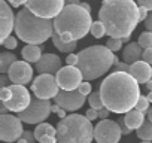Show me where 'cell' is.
Listing matches in <instances>:
<instances>
[{"instance_id": "6da1fadb", "label": "cell", "mask_w": 152, "mask_h": 143, "mask_svg": "<svg viewBox=\"0 0 152 143\" xmlns=\"http://www.w3.org/2000/svg\"><path fill=\"white\" fill-rule=\"evenodd\" d=\"M102 100L113 113H128L140 98L139 84L130 73H110L100 85Z\"/></svg>"}, {"instance_id": "7a4b0ae2", "label": "cell", "mask_w": 152, "mask_h": 143, "mask_svg": "<svg viewBox=\"0 0 152 143\" xmlns=\"http://www.w3.org/2000/svg\"><path fill=\"white\" fill-rule=\"evenodd\" d=\"M99 21L106 27V34L113 39L130 37L139 23V6L133 0H104Z\"/></svg>"}, {"instance_id": "3957f363", "label": "cell", "mask_w": 152, "mask_h": 143, "mask_svg": "<svg viewBox=\"0 0 152 143\" xmlns=\"http://www.w3.org/2000/svg\"><path fill=\"white\" fill-rule=\"evenodd\" d=\"M91 12L79 5L66 2L61 14L54 20V31L66 42H78L91 31Z\"/></svg>"}, {"instance_id": "277c9868", "label": "cell", "mask_w": 152, "mask_h": 143, "mask_svg": "<svg viewBox=\"0 0 152 143\" xmlns=\"http://www.w3.org/2000/svg\"><path fill=\"white\" fill-rule=\"evenodd\" d=\"M15 33L27 45L40 46L54 34V20H43L30 12L26 6L17 14Z\"/></svg>"}, {"instance_id": "5b68a950", "label": "cell", "mask_w": 152, "mask_h": 143, "mask_svg": "<svg viewBox=\"0 0 152 143\" xmlns=\"http://www.w3.org/2000/svg\"><path fill=\"white\" fill-rule=\"evenodd\" d=\"M115 64V54L104 45H93L78 54V67L85 82L97 79L107 73Z\"/></svg>"}, {"instance_id": "8992f818", "label": "cell", "mask_w": 152, "mask_h": 143, "mask_svg": "<svg viewBox=\"0 0 152 143\" xmlns=\"http://www.w3.org/2000/svg\"><path fill=\"white\" fill-rule=\"evenodd\" d=\"M93 139L94 127L84 115L72 113L57 124L58 143H91Z\"/></svg>"}, {"instance_id": "52a82bcc", "label": "cell", "mask_w": 152, "mask_h": 143, "mask_svg": "<svg viewBox=\"0 0 152 143\" xmlns=\"http://www.w3.org/2000/svg\"><path fill=\"white\" fill-rule=\"evenodd\" d=\"M30 12L43 20H55L66 6L63 0H27L24 5Z\"/></svg>"}, {"instance_id": "ba28073f", "label": "cell", "mask_w": 152, "mask_h": 143, "mask_svg": "<svg viewBox=\"0 0 152 143\" xmlns=\"http://www.w3.org/2000/svg\"><path fill=\"white\" fill-rule=\"evenodd\" d=\"M52 112V104L49 100H40V98H31L30 106L18 113V118L27 124H43V121L48 119V116Z\"/></svg>"}, {"instance_id": "9c48e42d", "label": "cell", "mask_w": 152, "mask_h": 143, "mask_svg": "<svg viewBox=\"0 0 152 143\" xmlns=\"http://www.w3.org/2000/svg\"><path fill=\"white\" fill-rule=\"evenodd\" d=\"M31 91L34 93L36 98L49 100V98H55L61 90L54 75H39L31 82Z\"/></svg>"}, {"instance_id": "30bf717a", "label": "cell", "mask_w": 152, "mask_h": 143, "mask_svg": "<svg viewBox=\"0 0 152 143\" xmlns=\"http://www.w3.org/2000/svg\"><path fill=\"white\" fill-rule=\"evenodd\" d=\"M24 130L23 122L18 116L14 115H2L0 116V140L5 143L18 142L23 139Z\"/></svg>"}, {"instance_id": "8fae6325", "label": "cell", "mask_w": 152, "mask_h": 143, "mask_svg": "<svg viewBox=\"0 0 152 143\" xmlns=\"http://www.w3.org/2000/svg\"><path fill=\"white\" fill-rule=\"evenodd\" d=\"M122 136V130L118 121L103 119L94 128V139L97 143H118Z\"/></svg>"}, {"instance_id": "7c38bea8", "label": "cell", "mask_w": 152, "mask_h": 143, "mask_svg": "<svg viewBox=\"0 0 152 143\" xmlns=\"http://www.w3.org/2000/svg\"><path fill=\"white\" fill-rule=\"evenodd\" d=\"M55 78L60 85V90H63V91H78V88L84 82L82 72L78 67H73V66L63 67L55 75Z\"/></svg>"}, {"instance_id": "4fadbf2b", "label": "cell", "mask_w": 152, "mask_h": 143, "mask_svg": "<svg viewBox=\"0 0 152 143\" xmlns=\"http://www.w3.org/2000/svg\"><path fill=\"white\" fill-rule=\"evenodd\" d=\"M11 91H12V98L3 104L12 112H17V113L24 112L31 103L28 90L23 85H11Z\"/></svg>"}, {"instance_id": "5bb4252c", "label": "cell", "mask_w": 152, "mask_h": 143, "mask_svg": "<svg viewBox=\"0 0 152 143\" xmlns=\"http://www.w3.org/2000/svg\"><path fill=\"white\" fill-rule=\"evenodd\" d=\"M55 100V104H58L61 109H64L66 112L70 110H78L84 106L85 103V96H82L79 91H60L58 96L54 98Z\"/></svg>"}, {"instance_id": "9a60e30c", "label": "cell", "mask_w": 152, "mask_h": 143, "mask_svg": "<svg viewBox=\"0 0 152 143\" xmlns=\"http://www.w3.org/2000/svg\"><path fill=\"white\" fill-rule=\"evenodd\" d=\"M8 76L14 85H27L33 78V69L27 61H17L8 72Z\"/></svg>"}, {"instance_id": "2e32d148", "label": "cell", "mask_w": 152, "mask_h": 143, "mask_svg": "<svg viewBox=\"0 0 152 143\" xmlns=\"http://www.w3.org/2000/svg\"><path fill=\"white\" fill-rule=\"evenodd\" d=\"M15 20L17 17L12 14V8L8 5V2L2 0L0 2V39L2 42L11 36L12 28H15Z\"/></svg>"}, {"instance_id": "e0dca14e", "label": "cell", "mask_w": 152, "mask_h": 143, "mask_svg": "<svg viewBox=\"0 0 152 143\" xmlns=\"http://www.w3.org/2000/svg\"><path fill=\"white\" fill-rule=\"evenodd\" d=\"M61 60L55 54H43L42 58L36 63V70L40 75H57L61 70Z\"/></svg>"}, {"instance_id": "ac0fdd59", "label": "cell", "mask_w": 152, "mask_h": 143, "mask_svg": "<svg viewBox=\"0 0 152 143\" xmlns=\"http://www.w3.org/2000/svg\"><path fill=\"white\" fill-rule=\"evenodd\" d=\"M130 75L133 76V79L137 84H148L149 81H152V66L145 63L143 60L131 64L130 67Z\"/></svg>"}, {"instance_id": "d6986e66", "label": "cell", "mask_w": 152, "mask_h": 143, "mask_svg": "<svg viewBox=\"0 0 152 143\" xmlns=\"http://www.w3.org/2000/svg\"><path fill=\"white\" fill-rule=\"evenodd\" d=\"M34 137L39 143H58L57 140V128L52 125L43 122L36 127L34 130Z\"/></svg>"}, {"instance_id": "ffe728a7", "label": "cell", "mask_w": 152, "mask_h": 143, "mask_svg": "<svg viewBox=\"0 0 152 143\" xmlns=\"http://www.w3.org/2000/svg\"><path fill=\"white\" fill-rule=\"evenodd\" d=\"M142 57H143V49H142V46L137 42L128 43L124 48V51H122V60H124V63H127L130 66L137 63V61H140Z\"/></svg>"}, {"instance_id": "44dd1931", "label": "cell", "mask_w": 152, "mask_h": 143, "mask_svg": "<svg viewBox=\"0 0 152 143\" xmlns=\"http://www.w3.org/2000/svg\"><path fill=\"white\" fill-rule=\"evenodd\" d=\"M124 122H125V125H127L130 130H136V131H137V130L145 124V113H142V112L133 109V110H130L128 113L124 115Z\"/></svg>"}, {"instance_id": "7402d4cb", "label": "cell", "mask_w": 152, "mask_h": 143, "mask_svg": "<svg viewBox=\"0 0 152 143\" xmlns=\"http://www.w3.org/2000/svg\"><path fill=\"white\" fill-rule=\"evenodd\" d=\"M42 46H37V45H26L21 51V55L24 57V61L27 63H37L40 58H42Z\"/></svg>"}, {"instance_id": "603a6c76", "label": "cell", "mask_w": 152, "mask_h": 143, "mask_svg": "<svg viewBox=\"0 0 152 143\" xmlns=\"http://www.w3.org/2000/svg\"><path fill=\"white\" fill-rule=\"evenodd\" d=\"M52 43H54V46L60 51V52H67L69 55L70 54H73L72 51H75L76 49V46H78V42H72V43H66L55 31H54V34H52Z\"/></svg>"}, {"instance_id": "cb8c5ba5", "label": "cell", "mask_w": 152, "mask_h": 143, "mask_svg": "<svg viewBox=\"0 0 152 143\" xmlns=\"http://www.w3.org/2000/svg\"><path fill=\"white\" fill-rule=\"evenodd\" d=\"M17 55L14 52H8V51H3L0 54V72L5 75L9 72V69L12 67L14 63H17Z\"/></svg>"}, {"instance_id": "d4e9b609", "label": "cell", "mask_w": 152, "mask_h": 143, "mask_svg": "<svg viewBox=\"0 0 152 143\" xmlns=\"http://www.w3.org/2000/svg\"><path fill=\"white\" fill-rule=\"evenodd\" d=\"M137 137L142 142H152V122L145 121V124L137 130Z\"/></svg>"}, {"instance_id": "484cf974", "label": "cell", "mask_w": 152, "mask_h": 143, "mask_svg": "<svg viewBox=\"0 0 152 143\" xmlns=\"http://www.w3.org/2000/svg\"><path fill=\"white\" fill-rule=\"evenodd\" d=\"M88 101H90L91 109H94V110H100V109H103V107H104L103 100H102V94H100V91L93 93V94L88 97Z\"/></svg>"}, {"instance_id": "4316f807", "label": "cell", "mask_w": 152, "mask_h": 143, "mask_svg": "<svg viewBox=\"0 0 152 143\" xmlns=\"http://www.w3.org/2000/svg\"><path fill=\"white\" fill-rule=\"evenodd\" d=\"M137 43L142 46L143 51L151 49V48H152V33H151V31H143V33L139 36Z\"/></svg>"}, {"instance_id": "83f0119b", "label": "cell", "mask_w": 152, "mask_h": 143, "mask_svg": "<svg viewBox=\"0 0 152 143\" xmlns=\"http://www.w3.org/2000/svg\"><path fill=\"white\" fill-rule=\"evenodd\" d=\"M130 64H127V63H124V61H119L118 60V57L115 55V64H113V67H112V73H130Z\"/></svg>"}, {"instance_id": "f1b7e54d", "label": "cell", "mask_w": 152, "mask_h": 143, "mask_svg": "<svg viewBox=\"0 0 152 143\" xmlns=\"http://www.w3.org/2000/svg\"><path fill=\"white\" fill-rule=\"evenodd\" d=\"M96 39H100V37H103L104 34H106V27L100 23V21H94L93 23V26H91V31H90Z\"/></svg>"}, {"instance_id": "f546056e", "label": "cell", "mask_w": 152, "mask_h": 143, "mask_svg": "<svg viewBox=\"0 0 152 143\" xmlns=\"http://www.w3.org/2000/svg\"><path fill=\"white\" fill-rule=\"evenodd\" d=\"M134 109L142 112V113H148L149 112V100H148V97L146 96H140V98H139V101H137Z\"/></svg>"}, {"instance_id": "4dcf8cb0", "label": "cell", "mask_w": 152, "mask_h": 143, "mask_svg": "<svg viewBox=\"0 0 152 143\" xmlns=\"http://www.w3.org/2000/svg\"><path fill=\"white\" fill-rule=\"evenodd\" d=\"M106 46L115 54V52H118L122 48V39H113V37H110V39H107Z\"/></svg>"}, {"instance_id": "1f68e13d", "label": "cell", "mask_w": 152, "mask_h": 143, "mask_svg": "<svg viewBox=\"0 0 152 143\" xmlns=\"http://www.w3.org/2000/svg\"><path fill=\"white\" fill-rule=\"evenodd\" d=\"M12 98V91H11V87L9 88H2V91H0V100H2V103H6Z\"/></svg>"}, {"instance_id": "d6a6232c", "label": "cell", "mask_w": 152, "mask_h": 143, "mask_svg": "<svg viewBox=\"0 0 152 143\" xmlns=\"http://www.w3.org/2000/svg\"><path fill=\"white\" fill-rule=\"evenodd\" d=\"M78 91L82 94V96H91L93 91H91V84L90 82H82L81 87L78 88Z\"/></svg>"}, {"instance_id": "836d02e7", "label": "cell", "mask_w": 152, "mask_h": 143, "mask_svg": "<svg viewBox=\"0 0 152 143\" xmlns=\"http://www.w3.org/2000/svg\"><path fill=\"white\" fill-rule=\"evenodd\" d=\"M17 43H18V42H17V39H15L14 36H9L6 40L2 42V45H3L6 49H14V48H17Z\"/></svg>"}, {"instance_id": "e575fe53", "label": "cell", "mask_w": 152, "mask_h": 143, "mask_svg": "<svg viewBox=\"0 0 152 143\" xmlns=\"http://www.w3.org/2000/svg\"><path fill=\"white\" fill-rule=\"evenodd\" d=\"M66 63H67V66L76 67V64H78V54H70V55H67Z\"/></svg>"}, {"instance_id": "d590c367", "label": "cell", "mask_w": 152, "mask_h": 143, "mask_svg": "<svg viewBox=\"0 0 152 143\" xmlns=\"http://www.w3.org/2000/svg\"><path fill=\"white\" fill-rule=\"evenodd\" d=\"M0 85H2V88H9L12 85V82H11L8 75H2V76H0Z\"/></svg>"}, {"instance_id": "8d00e7d4", "label": "cell", "mask_w": 152, "mask_h": 143, "mask_svg": "<svg viewBox=\"0 0 152 143\" xmlns=\"http://www.w3.org/2000/svg\"><path fill=\"white\" fill-rule=\"evenodd\" d=\"M23 139H26V140H27V143H34V142H36L34 133H31V131H28V130H24Z\"/></svg>"}, {"instance_id": "74e56055", "label": "cell", "mask_w": 152, "mask_h": 143, "mask_svg": "<svg viewBox=\"0 0 152 143\" xmlns=\"http://www.w3.org/2000/svg\"><path fill=\"white\" fill-rule=\"evenodd\" d=\"M143 61L145 63H148V64H151L152 66V48L151 49H146V51H143Z\"/></svg>"}, {"instance_id": "f35d334b", "label": "cell", "mask_w": 152, "mask_h": 143, "mask_svg": "<svg viewBox=\"0 0 152 143\" xmlns=\"http://www.w3.org/2000/svg\"><path fill=\"white\" fill-rule=\"evenodd\" d=\"M137 3H139V6L145 8L146 11L152 12V0H140V2H137Z\"/></svg>"}, {"instance_id": "ab89813d", "label": "cell", "mask_w": 152, "mask_h": 143, "mask_svg": "<svg viewBox=\"0 0 152 143\" xmlns=\"http://www.w3.org/2000/svg\"><path fill=\"white\" fill-rule=\"evenodd\" d=\"M148 15H149V11H146L145 8H142V6H139V21H146V18H148Z\"/></svg>"}, {"instance_id": "60d3db41", "label": "cell", "mask_w": 152, "mask_h": 143, "mask_svg": "<svg viewBox=\"0 0 152 143\" xmlns=\"http://www.w3.org/2000/svg\"><path fill=\"white\" fill-rule=\"evenodd\" d=\"M85 116L90 119V121H94L96 118H99V110H94V109H90V110H87V113H85Z\"/></svg>"}, {"instance_id": "b9f144b4", "label": "cell", "mask_w": 152, "mask_h": 143, "mask_svg": "<svg viewBox=\"0 0 152 143\" xmlns=\"http://www.w3.org/2000/svg\"><path fill=\"white\" fill-rule=\"evenodd\" d=\"M109 113H110V110L109 109H106V107H103V109H100L99 110V118L103 121V119H109L107 116H109Z\"/></svg>"}, {"instance_id": "7bdbcfd3", "label": "cell", "mask_w": 152, "mask_h": 143, "mask_svg": "<svg viewBox=\"0 0 152 143\" xmlns=\"http://www.w3.org/2000/svg\"><path fill=\"white\" fill-rule=\"evenodd\" d=\"M118 124H119V127H121V130H122V134H130V128L125 125V122H124V118H121L119 121H118Z\"/></svg>"}, {"instance_id": "ee69618b", "label": "cell", "mask_w": 152, "mask_h": 143, "mask_svg": "<svg viewBox=\"0 0 152 143\" xmlns=\"http://www.w3.org/2000/svg\"><path fill=\"white\" fill-rule=\"evenodd\" d=\"M145 27L148 28V31L152 33V12H149V15H148L146 21H145Z\"/></svg>"}, {"instance_id": "f6af8a7d", "label": "cell", "mask_w": 152, "mask_h": 143, "mask_svg": "<svg viewBox=\"0 0 152 143\" xmlns=\"http://www.w3.org/2000/svg\"><path fill=\"white\" fill-rule=\"evenodd\" d=\"M21 5H26V2H23V0H12L11 2V8H20Z\"/></svg>"}, {"instance_id": "bcb514c9", "label": "cell", "mask_w": 152, "mask_h": 143, "mask_svg": "<svg viewBox=\"0 0 152 143\" xmlns=\"http://www.w3.org/2000/svg\"><path fill=\"white\" fill-rule=\"evenodd\" d=\"M8 110H9V109L2 103V107H0V113H2V115H8Z\"/></svg>"}, {"instance_id": "7dc6e473", "label": "cell", "mask_w": 152, "mask_h": 143, "mask_svg": "<svg viewBox=\"0 0 152 143\" xmlns=\"http://www.w3.org/2000/svg\"><path fill=\"white\" fill-rule=\"evenodd\" d=\"M60 110H61V107H60L58 104H54V106H52V112H54V113H57V115H58V113H60Z\"/></svg>"}, {"instance_id": "c3c4849f", "label": "cell", "mask_w": 152, "mask_h": 143, "mask_svg": "<svg viewBox=\"0 0 152 143\" xmlns=\"http://www.w3.org/2000/svg\"><path fill=\"white\" fill-rule=\"evenodd\" d=\"M58 116H60L61 119H64V118H67V115H66V110H64V109H61V110H60V113H58Z\"/></svg>"}, {"instance_id": "681fc988", "label": "cell", "mask_w": 152, "mask_h": 143, "mask_svg": "<svg viewBox=\"0 0 152 143\" xmlns=\"http://www.w3.org/2000/svg\"><path fill=\"white\" fill-rule=\"evenodd\" d=\"M146 90H148L149 93H152V81H149V82L146 84Z\"/></svg>"}, {"instance_id": "f907efd6", "label": "cell", "mask_w": 152, "mask_h": 143, "mask_svg": "<svg viewBox=\"0 0 152 143\" xmlns=\"http://www.w3.org/2000/svg\"><path fill=\"white\" fill-rule=\"evenodd\" d=\"M148 119H149V122H152V107H151L149 112H148Z\"/></svg>"}, {"instance_id": "816d5d0a", "label": "cell", "mask_w": 152, "mask_h": 143, "mask_svg": "<svg viewBox=\"0 0 152 143\" xmlns=\"http://www.w3.org/2000/svg\"><path fill=\"white\" fill-rule=\"evenodd\" d=\"M146 97H148V100H149V103H152V93H149V94H148Z\"/></svg>"}, {"instance_id": "f5cc1de1", "label": "cell", "mask_w": 152, "mask_h": 143, "mask_svg": "<svg viewBox=\"0 0 152 143\" xmlns=\"http://www.w3.org/2000/svg\"><path fill=\"white\" fill-rule=\"evenodd\" d=\"M17 143H27V140H26V139H20Z\"/></svg>"}, {"instance_id": "db71d44e", "label": "cell", "mask_w": 152, "mask_h": 143, "mask_svg": "<svg viewBox=\"0 0 152 143\" xmlns=\"http://www.w3.org/2000/svg\"><path fill=\"white\" fill-rule=\"evenodd\" d=\"M140 143H152V142H140Z\"/></svg>"}]
</instances>
